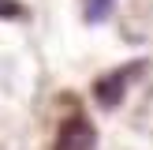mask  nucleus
Segmentation results:
<instances>
[{
	"instance_id": "obj_1",
	"label": "nucleus",
	"mask_w": 153,
	"mask_h": 150,
	"mask_svg": "<svg viewBox=\"0 0 153 150\" xmlns=\"http://www.w3.org/2000/svg\"><path fill=\"white\" fill-rule=\"evenodd\" d=\"M142 68H146V60H134V64H123V68H116V71H108L105 79H97V86H94L97 105H105V109H116V105H123L127 86H131V79H138Z\"/></svg>"
},
{
	"instance_id": "obj_2",
	"label": "nucleus",
	"mask_w": 153,
	"mask_h": 150,
	"mask_svg": "<svg viewBox=\"0 0 153 150\" xmlns=\"http://www.w3.org/2000/svg\"><path fill=\"white\" fill-rule=\"evenodd\" d=\"M52 150H97V128L90 124V116H82V112L67 116L56 131V146Z\"/></svg>"
},
{
	"instance_id": "obj_3",
	"label": "nucleus",
	"mask_w": 153,
	"mask_h": 150,
	"mask_svg": "<svg viewBox=\"0 0 153 150\" xmlns=\"http://www.w3.org/2000/svg\"><path fill=\"white\" fill-rule=\"evenodd\" d=\"M112 8H116V0H82V15H86V22H105L112 15Z\"/></svg>"
},
{
	"instance_id": "obj_4",
	"label": "nucleus",
	"mask_w": 153,
	"mask_h": 150,
	"mask_svg": "<svg viewBox=\"0 0 153 150\" xmlns=\"http://www.w3.org/2000/svg\"><path fill=\"white\" fill-rule=\"evenodd\" d=\"M0 19H26V4L22 0H0Z\"/></svg>"
}]
</instances>
